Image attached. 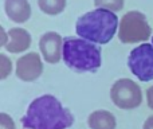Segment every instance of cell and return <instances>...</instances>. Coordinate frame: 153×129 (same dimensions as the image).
<instances>
[{"mask_svg": "<svg viewBox=\"0 0 153 129\" xmlns=\"http://www.w3.org/2000/svg\"><path fill=\"white\" fill-rule=\"evenodd\" d=\"M74 116L53 94L35 98L22 117L26 129H67L74 124Z\"/></svg>", "mask_w": 153, "mask_h": 129, "instance_id": "cell-1", "label": "cell"}, {"mask_svg": "<svg viewBox=\"0 0 153 129\" xmlns=\"http://www.w3.org/2000/svg\"><path fill=\"white\" fill-rule=\"evenodd\" d=\"M118 28V16L113 11L97 8L83 13L75 23V32L85 40L106 45L114 38Z\"/></svg>", "mask_w": 153, "mask_h": 129, "instance_id": "cell-2", "label": "cell"}, {"mask_svg": "<svg viewBox=\"0 0 153 129\" xmlns=\"http://www.w3.org/2000/svg\"><path fill=\"white\" fill-rule=\"evenodd\" d=\"M62 58L65 65L76 73H95L102 65L101 47L82 38H65Z\"/></svg>", "mask_w": 153, "mask_h": 129, "instance_id": "cell-3", "label": "cell"}, {"mask_svg": "<svg viewBox=\"0 0 153 129\" xmlns=\"http://www.w3.org/2000/svg\"><path fill=\"white\" fill-rule=\"evenodd\" d=\"M151 26L148 24L146 16L140 11H129L120 20L118 38L122 43L145 42L151 37Z\"/></svg>", "mask_w": 153, "mask_h": 129, "instance_id": "cell-4", "label": "cell"}, {"mask_svg": "<svg viewBox=\"0 0 153 129\" xmlns=\"http://www.w3.org/2000/svg\"><path fill=\"white\" fill-rule=\"evenodd\" d=\"M110 98L120 109H136L143 102V92L138 84L129 78H121L113 84L110 89Z\"/></svg>", "mask_w": 153, "mask_h": 129, "instance_id": "cell-5", "label": "cell"}, {"mask_svg": "<svg viewBox=\"0 0 153 129\" xmlns=\"http://www.w3.org/2000/svg\"><path fill=\"white\" fill-rule=\"evenodd\" d=\"M128 66L133 75L141 82L153 79V45L143 43L130 51L128 57Z\"/></svg>", "mask_w": 153, "mask_h": 129, "instance_id": "cell-6", "label": "cell"}, {"mask_svg": "<svg viewBox=\"0 0 153 129\" xmlns=\"http://www.w3.org/2000/svg\"><path fill=\"white\" fill-rule=\"evenodd\" d=\"M43 73V63L39 54L28 53L16 62V75L24 82L36 81Z\"/></svg>", "mask_w": 153, "mask_h": 129, "instance_id": "cell-7", "label": "cell"}, {"mask_svg": "<svg viewBox=\"0 0 153 129\" xmlns=\"http://www.w3.org/2000/svg\"><path fill=\"white\" fill-rule=\"evenodd\" d=\"M39 48L43 58L48 63H58L63 55V39L58 32L48 31L43 34L39 39Z\"/></svg>", "mask_w": 153, "mask_h": 129, "instance_id": "cell-8", "label": "cell"}, {"mask_svg": "<svg viewBox=\"0 0 153 129\" xmlns=\"http://www.w3.org/2000/svg\"><path fill=\"white\" fill-rule=\"evenodd\" d=\"M31 45V35L24 28H11L8 31V42L4 46L5 50L12 54H19L26 51Z\"/></svg>", "mask_w": 153, "mask_h": 129, "instance_id": "cell-9", "label": "cell"}, {"mask_svg": "<svg viewBox=\"0 0 153 129\" xmlns=\"http://www.w3.org/2000/svg\"><path fill=\"white\" fill-rule=\"evenodd\" d=\"M4 10L8 19L15 23H24L31 16V5L28 0H5Z\"/></svg>", "mask_w": 153, "mask_h": 129, "instance_id": "cell-10", "label": "cell"}, {"mask_svg": "<svg viewBox=\"0 0 153 129\" xmlns=\"http://www.w3.org/2000/svg\"><path fill=\"white\" fill-rule=\"evenodd\" d=\"M90 129H116L117 121L113 113L108 110H95L87 119Z\"/></svg>", "mask_w": 153, "mask_h": 129, "instance_id": "cell-11", "label": "cell"}, {"mask_svg": "<svg viewBox=\"0 0 153 129\" xmlns=\"http://www.w3.org/2000/svg\"><path fill=\"white\" fill-rule=\"evenodd\" d=\"M66 0H38L40 11L47 15H59L66 8Z\"/></svg>", "mask_w": 153, "mask_h": 129, "instance_id": "cell-12", "label": "cell"}, {"mask_svg": "<svg viewBox=\"0 0 153 129\" xmlns=\"http://www.w3.org/2000/svg\"><path fill=\"white\" fill-rule=\"evenodd\" d=\"M125 0H94L97 8H105L109 11H121L124 8Z\"/></svg>", "mask_w": 153, "mask_h": 129, "instance_id": "cell-13", "label": "cell"}, {"mask_svg": "<svg viewBox=\"0 0 153 129\" xmlns=\"http://www.w3.org/2000/svg\"><path fill=\"white\" fill-rule=\"evenodd\" d=\"M12 71V63L5 57V54H0V78L5 79Z\"/></svg>", "mask_w": 153, "mask_h": 129, "instance_id": "cell-14", "label": "cell"}, {"mask_svg": "<svg viewBox=\"0 0 153 129\" xmlns=\"http://www.w3.org/2000/svg\"><path fill=\"white\" fill-rule=\"evenodd\" d=\"M0 129H15V122L12 117L8 116L7 113L0 114Z\"/></svg>", "mask_w": 153, "mask_h": 129, "instance_id": "cell-15", "label": "cell"}, {"mask_svg": "<svg viewBox=\"0 0 153 129\" xmlns=\"http://www.w3.org/2000/svg\"><path fill=\"white\" fill-rule=\"evenodd\" d=\"M146 102L151 109H153V86H151L146 90Z\"/></svg>", "mask_w": 153, "mask_h": 129, "instance_id": "cell-16", "label": "cell"}, {"mask_svg": "<svg viewBox=\"0 0 153 129\" xmlns=\"http://www.w3.org/2000/svg\"><path fill=\"white\" fill-rule=\"evenodd\" d=\"M143 129H153V116L148 117V119L145 120V122H144V127Z\"/></svg>", "mask_w": 153, "mask_h": 129, "instance_id": "cell-17", "label": "cell"}, {"mask_svg": "<svg viewBox=\"0 0 153 129\" xmlns=\"http://www.w3.org/2000/svg\"><path fill=\"white\" fill-rule=\"evenodd\" d=\"M152 45H153V37H152Z\"/></svg>", "mask_w": 153, "mask_h": 129, "instance_id": "cell-18", "label": "cell"}, {"mask_svg": "<svg viewBox=\"0 0 153 129\" xmlns=\"http://www.w3.org/2000/svg\"><path fill=\"white\" fill-rule=\"evenodd\" d=\"M24 129H26V128H24Z\"/></svg>", "mask_w": 153, "mask_h": 129, "instance_id": "cell-19", "label": "cell"}]
</instances>
